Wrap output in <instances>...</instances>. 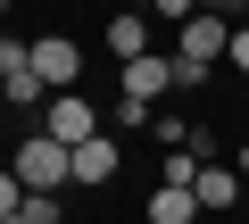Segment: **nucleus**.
<instances>
[{"instance_id":"nucleus-12","label":"nucleus","mask_w":249,"mask_h":224,"mask_svg":"<svg viewBox=\"0 0 249 224\" xmlns=\"http://www.w3.org/2000/svg\"><path fill=\"white\" fill-rule=\"evenodd\" d=\"M224 67H232V75H249V25H232V50H224Z\"/></svg>"},{"instance_id":"nucleus-2","label":"nucleus","mask_w":249,"mask_h":224,"mask_svg":"<svg viewBox=\"0 0 249 224\" xmlns=\"http://www.w3.org/2000/svg\"><path fill=\"white\" fill-rule=\"evenodd\" d=\"M175 91V58H133V67H124V100H116V125H150V108Z\"/></svg>"},{"instance_id":"nucleus-6","label":"nucleus","mask_w":249,"mask_h":224,"mask_svg":"<svg viewBox=\"0 0 249 224\" xmlns=\"http://www.w3.org/2000/svg\"><path fill=\"white\" fill-rule=\"evenodd\" d=\"M224 50H232V25H224L216 9H199V17L183 25V42H175V58H191V67H216Z\"/></svg>"},{"instance_id":"nucleus-4","label":"nucleus","mask_w":249,"mask_h":224,"mask_svg":"<svg viewBox=\"0 0 249 224\" xmlns=\"http://www.w3.org/2000/svg\"><path fill=\"white\" fill-rule=\"evenodd\" d=\"M0 83H9V100H17V108H50V83L34 75V42H17V34L0 42Z\"/></svg>"},{"instance_id":"nucleus-8","label":"nucleus","mask_w":249,"mask_h":224,"mask_svg":"<svg viewBox=\"0 0 249 224\" xmlns=\"http://www.w3.org/2000/svg\"><path fill=\"white\" fill-rule=\"evenodd\" d=\"M116 166H124V150H116V141H108V133H100V141H83V150H75V183H83V191H100V183H116Z\"/></svg>"},{"instance_id":"nucleus-3","label":"nucleus","mask_w":249,"mask_h":224,"mask_svg":"<svg viewBox=\"0 0 249 224\" xmlns=\"http://www.w3.org/2000/svg\"><path fill=\"white\" fill-rule=\"evenodd\" d=\"M42 133L67 141V150H83V141H100V108H91L83 91H58V100L42 108Z\"/></svg>"},{"instance_id":"nucleus-1","label":"nucleus","mask_w":249,"mask_h":224,"mask_svg":"<svg viewBox=\"0 0 249 224\" xmlns=\"http://www.w3.org/2000/svg\"><path fill=\"white\" fill-rule=\"evenodd\" d=\"M9 174H17V183H25L34 199H58V191L75 183V150H67V141H50V133H25V141H17V166H9Z\"/></svg>"},{"instance_id":"nucleus-7","label":"nucleus","mask_w":249,"mask_h":224,"mask_svg":"<svg viewBox=\"0 0 249 224\" xmlns=\"http://www.w3.org/2000/svg\"><path fill=\"white\" fill-rule=\"evenodd\" d=\"M241 191H249V183L232 174V158H216V166L199 174V191H191V199H199V216H224V207H241Z\"/></svg>"},{"instance_id":"nucleus-13","label":"nucleus","mask_w":249,"mask_h":224,"mask_svg":"<svg viewBox=\"0 0 249 224\" xmlns=\"http://www.w3.org/2000/svg\"><path fill=\"white\" fill-rule=\"evenodd\" d=\"M58 216H67L58 199H25V224H58Z\"/></svg>"},{"instance_id":"nucleus-11","label":"nucleus","mask_w":249,"mask_h":224,"mask_svg":"<svg viewBox=\"0 0 249 224\" xmlns=\"http://www.w3.org/2000/svg\"><path fill=\"white\" fill-rule=\"evenodd\" d=\"M208 75H216V67H191V58H175V91H208Z\"/></svg>"},{"instance_id":"nucleus-15","label":"nucleus","mask_w":249,"mask_h":224,"mask_svg":"<svg viewBox=\"0 0 249 224\" xmlns=\"http://www.w3.org/2000/svg\"><path fill=\"white\" fill-rule=\"evenodd\" d=\"M9 224H25V216H9Z\"/></svg>"},{"instance_id":"nucleus-9","label":"nucleus","mask_w":249,"mask_h":224,"mask_svg":"<svg viewBox=\"0 0 249 224\" xmlns=\"http://www.w3.org/2000/svg\"><path fill=\"white\" fill-rule=\"evenodd\" d=\"M108 50H116V67H133V58H150V17H108Z\"/></svg>"},{"instance_id":"nucleus-10","label":"nucleus","mask_w":249,"mask_h":224,"mask_svg":"<svg viewBox=\"0 0 249 224\" xmlns=\"http://www.w3.org/2000/svg\"><path fill=\"white\" fill-rule=\"evenodd\" d=\"M191 216H199L191 191H150V224H191Z\"/></svg>"},{"instance_id":"nucleus-5","label":"nucleus","mask_w":249,"mask_h":224,"mask_svg":"<svg viewBox=\"0 0 249 224\" xmlns=\"http://www.w3.org/2000/svg\"><path fill=\"white\" fill-rule=\"evenodd\" d=\"M34 75L50 83V100H58V91H75V83H83V50H75L67 34H42V42H34Z\"/></svg>"},{"instance_id":"nucleus-14","label":"nucleus","mask_w":249,"mask_h":224,"mask_svg":"<svg viewBox=\"0 0 249 224\" xmlns=\"http://www.w3.org/2000/svg\"><path fill=\"white\" fill-rule=\"evenodd\" d=\"M232 174H241V183H249V141H241V150H232Z\"/></svg>"}]
</instances>
